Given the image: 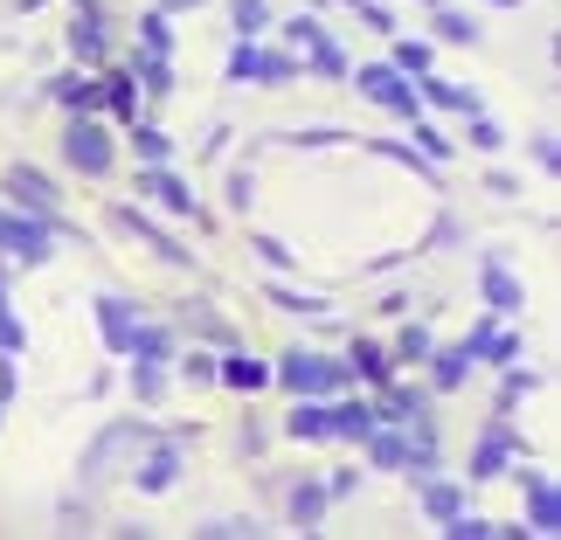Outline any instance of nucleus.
Here are the masks:
<instances>
[{"label": "nucleus", "mask_w": 561, "mask_h": 540, "mask_svg": "<svg viewBox=\"0 0 561 540\" xmlns=\"http://www.w3.org/2000/svg\"><path fill=\"white\" fill-rule=\"evenodd\" d=\"M62 160L77 166V174H91V181H104L112 174V133L83 112V118H70V133H62Z\"/></svg>", "instance_id": "f257e3e1"}, {"label": "nucleus", "mask_w": 561, "mask_h": 540, "mask_svg": "<svg viewBox=\"0 0 561 540\" xmlns=\"http://www.w3.org/2000/svg\"><path fill=\"white\" fill-rule=\"evenodd\" d=\"M354 83H360V97H375L381 112H396V118H416V112H423L416 83H409V77L396 70V62H368V70H360Z\"/></svg>", "instance_id": "f03ea898"}, {"label": "nucleus", "mask_w": 561, "mask_h": 540, "mask_svg": "<svg viewBox=\"0 0 561 540\" xmlns=\"http://www.w3.org/2000/svg\"><path fill=\"white\" fill-rule=\"evenodd\" d=\"M291 77H298V62H291V56L256 49V35L236 42V56H229V83H264V91H277V83H291Z\"/></svg>", "instance_id": "7ed1b4c3"}, {"label": "nucleus", "mask_w": 561, "mask_h": 540, "mask_svg": "<svg viewBox=\"0 0 561 540\" xmlns=\"http://www.w3.org/2000/svg\"><path fill=\"white\" fill-rule=\"evenodd\" d=\"M277 381H285L291 395H333V388L347 381V367H333L327 354H285L277 360Z\"/></svg>", "instance_id": "20e7f679"}, {"label": "nucleus", "mask_w": 561, "mask_h": 540, "mask_svg": "<svg viewBox=\"0 0 561 540\" xmlns=\"http://www.w3.org/2000/svg\"><path fill=\"white\" fill-rule=\"evenodd\" d=\"M8 202L21 215H42L49 229H62L56 222V187H49V174H35V166H8Z\"/></svg>", "instance_id": "39448f33"}, {"label": "nucleus", "mask_w": 561, "mask_h": 540, "mask_svg": "<svg viewBox=\"0 0 561 540\" xmlns=\"http://www.w3.org/2000/svg\"><path fill=\"white\" fill-rule=\"evenodd\" d=\"M139 194H146V202H160L167 215H202L194 187H187L181 174H167V160H160V166H139Z\"/></svg>", "instance_id": "423d86ee"}, {"label": "nucleus", "mask_w": 561, "mask_h": 540, "mask_svg": "<svg viewBox=\"0 0 561 540\" xmlns=\"http://www.w3.org/2000/svg\"><path fill=\"white\" fill-rule=\"evenodd\" d=\"M0 250L21 256V264H49V222H14V215H0Z\"/></svg>", "instance_id": "0eeeda50"}, {"label": "nucleus", "mask_w": 561, "mask_h": 540, "mask_svg": "<svg viewBox=\"0 0 561 540\" xmlns=\"http://www.w3.org/2000/svg\"><path fill=\"white\" fill-rule=\"evenodd\" d=\"M98 326L125 354V340H133V326H139V306H133V298H98Z\"/></svg>", "instance_id": "6e6552de"}, {"label": "nucleus", "mask_w": 561, "mask_h": 540, "mask_svg": "<svg viewBox=\"0 0 561 540\" xmlns=\"http://www.w3.org/2000/svg\"><path fill=\"white\" fill-rule=\"evenodd\" d=\"M416 97L444 104V112H485L479 91H465V83H450V77H423V83H416Z\"/></svg>", "instance_id": "1a4fd4ad"}, {"label": "nucleus", "mask_w": 561, "mask_h": 540, "mask_svg": "<svg viewBox=\"0 0 561 540\" xmlns=\"http://www.w3.org/2000/svg\"><path fill=\"white\" fill-rule=\"evenodd\" d=\"M174 479H181V450H153L146 464H133V485L139 492H167Z\"/></svg>", "instance_id": "9d476101"}, {"label": "nucleus", "mask_w": 561, "mask_h": 540, "mask_svg": "<svg viewBox=\"0 0 561 540\" xmlns=\"http://www.w3.org/2000/svg\"><path fill=\"white\" fill-rule=\"evenodd\" d=\"M327 429H333V437H368V429H375V409L368 402H340V409H327Z\"/></svg>", "instance_id": "9b49d317"}, {"label": "nucleus", "mask_w": 561, "mask_h": 540, "mask_svg": "<svg viewBox=\"0 0 561 540\" xmlns=\"http://www.w3.org/2000/svg\"><path fill=\"white\" fill-rule=\"evenodd\" d=\"M118 222H125V229H133V235H146V243H153V250L167 256V264H187V250H181V243H174V235H167V229H153V222H146V215H139V208H125V215H118Z\"/></svg>", "instance_id": "f8f14e48"}, {"label": "nucleus", "mask_w": 561, "mask_h": 540, "mask_svg": "<svg viewBox=\"0 0 561 540\" xmlns=\"http://www.w3.org/2000/svg\"><path fill=\"white\" fill-rule=\"evenodd\" d=\"M125 139H133V153H139L146 166H160V160H174V139H167V133H160V125H139V118H133V133H125Z\"/></svg>", "instance_id": "ddd939ff"}, {"label": "nucleus", "mask_w": 561, "mask_h": 540, "mask_svg": "<svg viewBox=\"0 0 561 540\" xmlns=\"http://www.w3.org/2000/svg\"><path fill=\"white\" fill-rule=\"evenodd\" d=\"M215 381H229V388H264V381H271V367H264V360H250V354H229L222 367H215Z\"/></svg>", "instance_id": "4468645a"}, {"label": "nucleus", "mask_w": 561, "mask_h": 540, "mask_svg": "<svg viewBox=\"0 0 561 540\" xmlns=\"http://www.w3.org/2000/svg\"><path fill=\"white\" fill-rule=\"evenodd\" d=\"M527 492H534V533H554L561 527V506H554V485L541 471H527Z\"/></svg>", "instance_id": "2eb2a0df"}, {"label": "nucleus", "mask_w": 561, "mask_h": 540, "mask_svg": "<svg viewBox=\"0 0 561 540\" xmlns=\"http://www.w3.org/2000/svg\"><path fill=\"white\" fill-rule=\"evenodd\" d=\"M70 49H77L83 62H104V35H98V14H91V8H77V21H70Z\"/></svg>", "instance_id": "dca6fc26"}, {"label": "nucleus", "mask_w": 561, "mask_h": 540, "mask_svg": "<svg viewBox=\"0 0 561 540\" xmlns=\"http://www.w3.org/2000/svg\"><path fill=\"white\" fill-rule=\"evenodd\" d=\"M485 291H492V312H520V285L500 271V256H485Z\"/></svg>", "instance_id": "f3484780"}, {"label": "nucleus", "mask_w": 561, "mask_h": 540, "mask_svg": "<svg viewBox=\"0 0 561 540\" xmlns=\"http://www.w3.org/2000/svg\"><path fill=\"white\" fill-rule=\"evenodd\" d=\"M56 97L70 104V112H77V104L91 112V104H98V77H91V70H70V77H56Z\"/></svg>", "instance_id": "a211bd4d"}, {"label": "nucleus", "mask_w": 561, "mask_h": 540, "mask_svg": "<svg viewBox=\"0 0 561 540\" xmlns=\"http://www.w3.org/2000/svg\"><path fill=\"white\" fill-rule=\"evenodd\" d=\"M354 375H368V381H396V360H388L381 347H368V340H354Z\"/></svg>", "instance_id": "6ab92c4d"}, {"label": "nucleus", "mask_w": 561, "mask_h": 540, "mask_svg": "<svg viewBox=\"0 0 561 540\" xmlns=\"http://www.w3.org/2000/svg\"><path fill=\"white\" fill-rule=\"evenodd\" d=\"M285 429H291V437H333V429H327V409L306 402V395H298V409L285 416Z\"/></svg>", "instance_id": "aec40b11"}, {"label": "nucleus", "mask_w": 561, "mask_h": 540, "mask_svg": "<svg viewBox=\"0 0 561 540\" xmlns=\"http://www.w3.org/2000/svg\"><path fill=\"white\" fill-rule=\"evenodd\" d=\"M319 513H327V492H319V485H298L291 492V520L298 527H319Z\"/></svg>", "instance_id": "412c9836"}, {"label": "nucleus", "mask_w": 561, "mask_h": 540, "mask_svg": "<svg viewBox=\"0 0 561 540\" xmlns=\"http://www.w3.org/2000/svg\"><path fill=\"white\" fill-rule=\"evenodd\" d=\"M264 28H271L264 0H236V35H264Z\"/></svg>", "instance_id": "4be33fe9"}, {"label": "nucleus", "mask_w": 561, "mask_h": 540, "mask_svg": "<svg viewBox=\"0 0 561 540\" xmlns=\"http://www.w3.org/2000/svg\"><path fill=\"white\" fill-rule=\"evenodd\" d=\"M465 118H471V146H479V153H500V146H506V133L485 112H465Z\"/></svg>", "instance_id": "5701e85b"}, {"label": "nucleus", "mask_w": 561, "mask_h": 540, "mask_svg": "<svg viewBox=\"0 0 561 540\" xmlns=\"http://www.w3.org/2000/svg\"><path fill=\"white\" fill-rule=\"evenodd\" d=\"M423 360H430V333H423V326H409V333H402V347H396V367H423Z\"/></svg>", "instance_id": "b1692460"}, {"label": "nucleus", "mask_w": 561, "mask_h": 540, "mask_svg": "<svg viewBox=\"0 0 561 540\" xmlns=\"http://www.w3.org/2000/svg\"><path fill=\"white\" fill-rule=\"evenodd\" d=\"M396 70L402 77H423L430 70V42H396Z\"/></svg>", "instance_id": "393cba45"}, {"label": "nucleus", "mask_w": 561, "mask_h": 540, "mask_svg": "<svg viewBox=\"0 0 561 540\" xmlns=\"http://www.w3.org/2000/svg\"><path fill=\"white\" fill-rule=\"evenodd\" d=\"M465 360H471L465 347H450V354H437V388H458V381H465Z\"/></svg>", "instance_id": "a878e982"}, {"label": "nucleus", "mask_w": 561, "mask_h": 540, "mask_svg": "<svg viewBox=\"0 0 561 540\" xmlns=\"http://www.w3.org/2000/svg\"><path fill=\"white\" fill-rule=\"evenodd\" d=\"M271 298H277L285 312H327V298H312V291H285V285H277Z\"/></svg>", "instance_id": "bb28decb"}, {"label": "nucleus", "mask_w": 561, "mask_h": 540, "mask_svg": "<svg viewBox=\"0 0 561 540\" xmlns=\"http://www.w3.org/2000/svg\"><path fill=\"white\" fill-rule=\"evenodd\" d=\"M250 250H256V256H264V264H271V271H291V250H285V243H277V235H256V243H250Z\"/></svg>", "instance_id": "cd10ccee"}, {"label": "nucleus", "mask_w": 561, "mask_h": 540, "mask_svg": "<svg viewBox=\"0 0 561 540\" xmlns=\"http://www.w3.org/2000/svg\"><path fill=\"white\" fill-rule=\"evenodd\" d=\"M437 35H444V42H479V28H471L465 14H437Z\"/></svg>", "instance_id": "c85d7f7f"}, {"label": "nucleus", "mask_w": 561, "mask_h": 540, "mask_svg": "<svg viewBox=\"0 0 561 540\" xmlns=\"http://www.w3.org/2000/svg\"><path fill=\"white\" fill-rule=\"evenodd\" d=\"M423 506L437 513V520H450V513H458V485H437V492H423Z\"/></svg>", "instance_id": "c756f323"}, {"label": "nucleus", "mask_w": 561, "mask_h": 540, "mask_svg": "<svg viewBox=\"0 0 561 540\" xmlns=\"http://www.w3.org/2000/svg\"><path fill=\"white\" fill-rule=\"evenodd\" d=\"M416 139H423V153H430V160H450V139L437 133V125H423V118H416Z\"/></svg>", "instance_id": "7c9ffc66"}, {"label": "nucleus", "mask_w": 561, "mask_h": 540, "mask_svg": "<svg viewBox=\"0 0 561 540\" xmlns=\"http://www.w3.org/2000/svg\"><path fill=\"white\" fill-rule=\"evenodd\" d=\"M256 202V174H229V208H250Z\"/></svg>", "instance_id": "2f4dec72"}, {"label": "nucleus", "mask_w": 561, "mask_h": 540, "mask_svg": "<svg viewBox=\"0 0 561 540\" xmlns=\"http://www.w3.org/2000/svg\"><path fill=\"white\" fill-rule=\"evenodd\" d=\"M285 35L298 42V49H312V42H319V35H327V28H319V21H306V14H298V21H285Z\"/></svg>", "instance_id": "473e14b6"}, {"label": "nucleus", "mask_w": 561, "mask_h": 540, "mask_svg": "<svg viewBox=\"0 0 561 540\" xmlns=\"http://www.w3.org/2000/svg\"><path fill=\"white\" fill-rule=\"evenodd\" d=\"M181 375L187 381H215V360L208 354H181Z\"/></svg>", "instance_id": "72a5a7b5"}, {"label": "nucleus", "mask_w": 561, "mask_h": 540, "mask_svg": "<svg viewBox=\"0 0 561 540\" xmlns=\"http://www.w3.org/2000/svg\"><path fill=\"white\" fill-rule=\"evenodd\" d=\"M14 395V354H0V402Z\"/></svg>", "instance_id": "f704fd0d"}, {"label": "nucleus", "mask_w": 561, "mask_h": 540, "mask_svg": "<svg viewBox=\"0 0 561 540\" xmlns=\"http://www.w3.org/2000/svg\"><path fill=\"white\" fill-rule=\"evenodd\" d=\"M167 8H202V0H167Z\"/></svg>", "instance_id": "c9c22d12"}, {"label": "nucleus", "mask_w": 561, "mask_h": 540, "mask_svg": "<svg viewBox=\"0 0 561 540\" xmlns=\"http://www.w3.org/2000/svg\"><path fill=\"white\" fill-rule=\"evenodd\" d=\"M500 8H513V0H500Z\"/></svg>", "instance_id": "e433bc0d"}]
</instances>
